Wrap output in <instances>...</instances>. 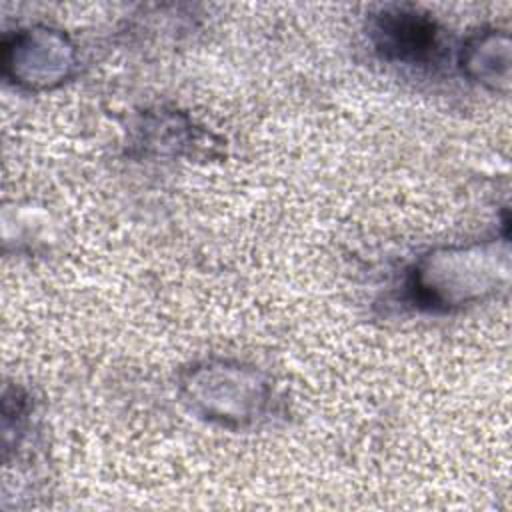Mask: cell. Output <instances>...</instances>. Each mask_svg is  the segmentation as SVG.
<instances>
[{
  "label": "cell",
  "mask_w": 512,
  "mask_h": 512,
  "mask_svg": "<svg viewBox=\"0 0 512 512\" xmlns=\"http://www.w3.org/2000/svg\"><path fill=\"white\" fill-rule=\"evenodd\" d=\"M506 270V254L498 256L494 244L434 250L414 266L410 290L422 306L448 310L494 292Z\"/></svg>",
  "instance_id": "cell-1"
},
{
  "label": "cell",
  "mask_w": 512,
  "mask_h": 512,
  "mask_svg": "<svg viewBox=\"0 0 512 512\" xmlns=\"http://www.w3.org/2000/svg\"><path fill=\"white\" fill-rule=\"evenodd\" d=\"M74 62V48L58 30L26 28L4 42V70L26 88H50L66 80Z\"/></svg>",
  "instance_id": "cell-2"
},
{
  "label": "cell",
  "mask_w": 512,
  "mask_h": 512,
  "mask_svg": "<svg viewBox=\"0 0 512 512\" xmlns=\"http://www.w3.org/2000/svg\"><path fill=\"white\" fill-rule=\"evenodd\" d=\"M372 36L386 58L408 64L430 62L440 48L436 24L428 16L406 8L384 10L376 16Z\"/></svg>",
  "instance_id": "cell-3"
},
{
  "label": "cell",
  "mask_w": 512,
  "mask_h": 512,
  "mask_svg": "<svg viewBox=\"0 0 512 512\" xmlns=\"http://www.w3.org/2000/svg\"><path fill=\"white\" fill-rule=\"evenodd\" d=\"M462 66L472 78L492 88L508 84V36H498L496 30L478 34L462 50Z\"/></svg>",
  "instance_id": "cell-4"
}]
</instances>
